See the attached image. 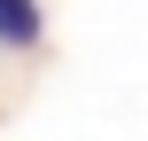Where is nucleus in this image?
I'll list each match as a JSON object with an SVG mask.
<instances>
[{"label":"nucleus","mask_w":148,"mask_h":141,"mask_svg":"<svg viewBox=\"0 0 148 141\" xmlns=\"http://www.w3.org/2000/svg\"><path fill=\"white\" fill-rule=\"evenodd\" d=\"M39 0H0V39L8 47H39Z\"/></svg>","instance_id":"f257e3e1"}]
</instances>
